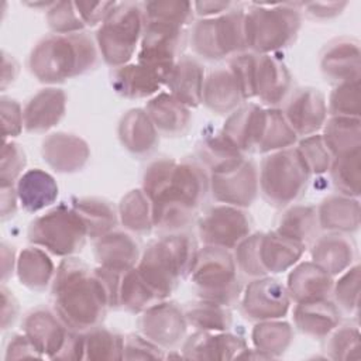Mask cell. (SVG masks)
<instances>
[{"mask_svg":"<svg viewBox=\"0 0 361 361\" xmlns=\"http://www.w3.org/2000/svg\"><path fill=\"white\" fill-rule=\"evenodd\" d=\"M310 171L298 148H283L262 159L258 172L259 190L276 207L286 206L303 196Z\"/></svg>","mask_w":361,"mask_h":361,"instance_id":"obj_7","label":"cell"},{"mask_svg":"<svg viewBox=\"0 0 361 361\" xmlns=\"http://www.w3.org/2000/svg\"><path fill=\"white\" fill-rule=\"evenodd\" d=\"M17 190L14 185H1V217L3 220L7 216H13L17 210Z\"/></svg>","mask_w":361,"mask_h":361,"instance_id":"obj_61","label":"cell"},{"mask_svg":"<svg viewBox=\"0 0 361 361\" xmlns=\"http://www.w3.org/2000/svg\"><path fill=\"white\" fill-rule=\"evenodd\" d=\"M183 313L188 324L200 331H227L233 323L231 313L226 306L203 299L188 303Z\"/></svg>","mask_w":361,"mask_h":361,"instance_id":"obj_42","label":"cell"},{"mask_svg":"<svg viewBox=\"0 0 361 361\" xmlns=\"http://www.w3.org/2000/svg\"><path fill=\"white\" fill-rule=\"evenodd\" d=\"M197 254L196 241L186 233H171L151 241L138 261V272L166 299L179 281L189 276Z\"/></svg>","mask_w":361,"mask_h":361,"instance_id":"obj_4","label":"cell"},{"mask_svg":"<svg viewBox=\"0 0 361 361\" xmlns=\"http://www.w3.org/2000/svg\"><path fill=\"white\" fill-rule=\"evenodd\" d=\"M340 309L327 299L296 303L293 309L295 326L306 336L327 337L340 324Z\"/></svg>","mask_w":361,"mask_h":361,"instance_id":"obj_28","label":"cell"},{"mask_svg":"<svg viewBox=\"0 0 361 361\" xmlns=\"http://www.w3.org/2000/svg\"><path fill=\"white\" fill-rule=\"evenodd\" d=\"M334 299L337 307L343 309L347 313H353L358 309V296H360V267L354 265L345 269V274L333 283Z\"/></svg>","mask_w":361,"mask_h":361,"instance_id":"obj_52","label":"cell"},{"mask_svg":"<svg viewBox=\"0 0 361 361\" xmlns=\"http://www.w3.org/2000/svg\"><path fill=\"white\" fill-rule=\"evenodd\" d=\"M290 305L286 288L272 278H257L245 288L241 312L251 320H276L283 317Z\"/></svg>","mask_w":361,"mask_h":361,"instance_id":"obj_15","label":"cell"},{"mask_svg":"<svg viewBox=\"0 0 361 361\" xmlns=\"http://www.w3.org/2000/svg\"><path fill=\"white\" fill-rule=\"evenodd\" d=\"M282 113L296 135L307 137L324 126L327 103L319 89L302 87L295 90Z\"/></svg>","mask_w":361,"mask_h":361,"instance_id":"obj_18","label":"cell"},{"mask_svg":"<svg viewBox=\"0 0 361 361\" xmlns=\"http://www.w3.org/2000/svg\"><path fill=\"white\" fill-rule=\"evenodd\" d=\"M265 110L250 103L231 113L223 127V133L241 152H257L262 134Z\"/></svg>","mask_w":361,"mask_h":361,"instance_id":"obj_26","label":"cell"},{"mask_svg":"<svg viewBox=\"0 0 361 361\" xmlns=\"http://www.w3.org/2000/svg\"><path fill=\"white\" fill-rule=\"evenodd\" d=\"M247 348L243 337L226 331H200L186 338L183 343V358L193 360H231Z\"/></svg>","mask_w":361,"mask_h":361,"instance_id":"obj_19","label":"cell"},{"mask_svg":"<svg viewBox=\"0 0 361 361\" xmlns=\"http://www.w3.org/2000/svg\"><path fill=\"white\" fill-rule=\"evenodd\" d=\"M94 257L100 267L127 271L138 264L140 250L137 241L127 233L110 231L97 238Z\"/></svg>","mask_w":361,"mask_h":361,"instance_id":"obj_29","label":"cell"},{"mask_svg":"<svg viewBox=\"0 0 361 361\" xmlns=\"http://www.w3.org/2000/svg\"><path fill=\"white\" fill-rule=\"evenodd\" d=\"M209 188L210 179L197 162H178L166 157L151 162L144 172L142 190L151 202L154 227L169 233L185 228Z\"/></svg>","mask_w":361,"mask_h":361,"instance_id":"obj_1","label":"cell"},{"mask_svg":"<svg viewBox=\"0 0 361 361\" xmlns=\"http://www.w3.org/2000/svg\"><path fill=\"white\" fill-rule=\"evenodd\" d=\"M360 149L333 158L330 165V173L334 186L348 197L360 196Z\"/></svg>","mask_w":361,"mask_h":361,"instance_id":"obj_48","label":"cell"},{"mask_svg":"<svg viewBox=\"0 0 361 361\" xmlns=\"http://www.w3.org/2000/svg\"><path fill=\"white\" fill-rule=\"evenodd\" d=\"M97 62V48L87 32L51 34L30 55L32 75L44 83H56L90 71Z\"/></svg>","mask_w":361,"mask_h":361,"instance_id":"obj_3","label":"cell"},{"mask_svg":"<svg viewBox=\"0 0 361 361\" xmlns=\"http://www.w3.org/2000/svg\"><path fill=\"white\" fill-rule=\"evenodd\" d=\"M244 100L241 86L233 69L219 68L213 71L203 83L202 103L216 113H227Z\"/></svg>","mask_w":361,"mask_h":361,"instance_id":"obj_30","label":"cell"},{"mask_svg":"<svg viewBox=\"0 0 361 361\" xmlns=\"http://www.w3.org/2000/svg\"><path fill=\"white\" fill-rule=\"evenodd\" d=\"M197 230L204 245L231 250L248 237L251 220L241 207L217 204L200 217Z\"/></svg>","mask_w":361,"mask_h":361,"instance_id":"obj_12","label":"cell"},{"mask_svg":"<svg viewBox=\"0 0 361 361\" xmlns=\"http://www.w3.org/2000/svg\"><path fill=\"white\" fill-rule=\"evenodd\" d=\"M166 358L164 348L148 340L145 336L128 334L124 337L123 360H162Z\"/></svg>","mask_w":361,"mask_h":361,"instance_id":"obj_55","label":"cell"},{"mask_svg":"<svg viewBox=\"0 0 361 361\" xmlns=\"http://www.w3.org/2000/svg\"><path fill=\"white\" fill-rule=\"evenodd\" d=\"M52 300L56 314L76 331L100 326L110 307L109 295L97 274L78 258H65L52 279Z\"/></svg>","mask_w":361,"mask_h":361,"instance_id":"obj_2","label":"cell"},{"mask_svg":"<svg viewBox=\"0 0 361 361\" xmlns=\"http://www.w3.org/2000/svg\"><path fill=\"white\" fill-rule=\"evenodd\" d=\"M18 202L24 210L35 213L52 204L58 197L55 179L42 169H30L16 183Z\"/></svg>","mask_w":361,"mask_h":361,"instance_id":"obj_32","label":"cell"},{"mask_svg":"<svg viewBox=\"0 0 361 361\" xmlns=\"http://www.w3.org/2000/svg\"><path fill=\"white\" fill-rule=\"evenodd\" d=\"M298 135L288 124L283 113L276 109L265 110V120L257 152H274L289 148Z\"/></svg>","mask_w":361,"mask_h":361,"instance_id":"obj_45","label":"cell"},{"mask_svg":"<svg viewBox=\"0 0 361 361\" xmlns=\"http://www.w3.org/2000/svg\"><path fill=\"white\" fill-rule=\"evenodd\" d=\"M87 237L79 214L66 204L49 210L31 221L28 240L55 255L69 257L82 250Z\"/></svg>","mask_w":361,"mask_h":361,"instance_id":"obj_10","label":"cell"},{"mask_svg":"<svg viewBox=\"0 0 361 361\" xmlns=\"http://www.w3.org/2000/svg\"><path fill=\"white\" fill-rule=\"evenodd\" d=\"M298 149L302 154L310 173H323L329 171L333 158L326 148L322 135L313 134L305 137L300 141Z\"/></svg>","mask_w":361,"mask_h":361,"instance_id":"obj_53","label":"cell"},{"mask_svg":"<svg viewBox=\"0 0 361 361\" xmlns=\"http://www.w3.org/2000/svg\"><path fill=\"white\" fill-rule=\"evenodd\" d=\"M89 154L87 144L73 134L55 133L42 142V157L56 172L79 171L86 164Z\"/></svg>","mask_w":361,"mask_h":361,"instance_id":"obj_22","label":"cell"},{"mask_svg":"<svg viewBox=\"0 0 361 361\" xmlns=\"http://www.w3.org/2000/svg\"><path fill=\"white\" fill-rule=\"evenodd\" d=\"M347 6V1H334V3H300V7L306 8V13L313 18L326 20L333 18L341 13Z\"/></svg>","mask_w":361,"mask_h":361,"instance_id":"obj_59","label":"cell"},{"mask_svg":"<svg viewBox=\"0 0 361 361\" xmlns=\"http://www.w3.org/2000/svg\"><path fill=\"white\" fill-rule=\"evenodd\" d=\"M305 250V244L285 237L276 230L258 235V257L265 275L289 269L299 261Z\"/></svg>","mask_w":361,"mask_h":361,"instance_id":"obj_24","label":"cell"},{"mask_svg":"<svg viewBox=\"0 0 361 361\" xmlns=\"http://www.w3.org/2000/svg\"><path fill=\"white\" fill-rule=\"evenodd\" d=\"M158 131L147 111L133 109L127 111L118 124V137L126 149L137 155L151 152L158 144Z\"/></svg>","mask_w":361,"mask_h":361,"instance_id":"obj_33","label":"cell"},{"mask_svg":"<svg viewBox=\"0 0 361 361\" xmlns=\"http://www.w3.org/2000/svg\"><path fill=\"white\" fill-rule=\"evenodd\" d=\"M145 111L154 123L157 131L168 137L185 134L192 118L189 107L165 92L152 97L148 102Z\"/></svg>","mask_w":361,"mask_h":361,"instance_id":"obj_31","label":"cell"},{"mask_svg":"<svg viewBox=\"0 0 361 361\" xmlns=\"http://www.w3.org/2000/svg\"><path fill=\"white\" fill-rule=\"evenodd\" d=\"M142 336L161 348L179 345L186 333V317L183 309L175 302L161 300L142 312L140 320Z\"/></svg>","mask_w":361,"mask_h":361,"instance_id":"obj_14","label":"cell"},{"mask_svg":"<svg viewBox=\"0 0 361 361\" xmlns=\"http://www.w3.org/2000/svg\"><path fill=\"white\" fill-rule=\"evenodd\" d=\"M333 289V276L314 262H302L288 276L286 290L295 303L326 299Z\"/></svg>","mask_w":361,"mask_h":361,"instance_id":"obj_25","label":"cell"},{"mask_svg":"<svg viewBox=\"0 0 361 361\" xmlns=\"http://www.w3.org/2000/svg\"><path fill=\"white\" fill-rule=\"evenodd\" d=\"M323 75L334 82L360 80V42L354 38H337L324 48L320 61Z\"/></svg>","mask_w":361,"mask_h":361,"instance_id":"obj_20","label":"cell"},{"mask_svg":"<svg viewBox=\"0 0 361 361\" xmlns=\"http://www.w3.org/2000/svg\"><path fill=\"white\" fill-rule=\"evenodd\" d=\"M319 226L317 209L314 206L296 204L288 209L276 226V231L285 237L307 244L314 238Z\"/></svg>","mask_w":361,"mask_h":361,"instance_id":"obj_41","label":"cell"},{"mask_svg":"<svg viewBox=\"0 0 361 361\" xmlns=\"http://www.w3.org/2000/svg\"><path fill=\"white\" fill-rule=\"evenodd\" d=\"M86 360H123L124 337L104 327H93L83 333Z\"/></svg>","mask_w":361,"mask_h":361,"instance_id":"obj_46","label":"cell"},{"mask_svg":"<svg viewBox=\"0 0 361 361\" xmlns=\"http://www.w3.org/2000/svg\"><path fill=\"white\" fill-rule=\"evenodd\" d=\"M23 333L31 340L37 350L44 355L56 360L65 347L72 329L49 309L31 310L23 323Z\"/></svg>","mask_w":361,"mask_h":361,"instance_id":"obj_17","label":"cell"},{"mask_svg":"<svg viewBox=\"0 0 361 361\" xmlns=\"http://www.w3.org/2000/svg\"><path fill=\"white\" fill-rule=\"evenodd\" d=\"M251 96L264 104L281 103L290 89V75L283 62L272 54H254L251 63Z\"/></svg>","mask_w":361,"mask_h":361,"instance_id":"obj_16","label":"cell"},{"mask_svg":"<svg viewBox=\"0 0 361 361\" xmlns=\"http://www.w3.org/2000/svg\"><path fill=\"white\" fill-rule=\"evenodd\" d=\"M17 275L23 285L31 290H44L54 279V262L38 247H28L17 259Z\"/></svg>","mask_w":361,"mask_h":361,"instance_id":"obj_39","label":"cell"},{"mask_svg":"<svg viewBox=\"0 0 361 361\" xmlns=\"http://www.w3.org/2000/svg\"><path fill=\"white\" fill-rule=\"evenodd\" d=\"M251 337L255 350L269 358H275L288 350L293 338V331L290 324L285 322L264 320L254 327Z\"/></svg>","mask_w":361,"mask_h":361,"instance_id":"obj_43","label":"cell"},{"mask_svg":"<svg viewBox=\"0 0 361 361\" xmlns=\"http://www.w3.org/2000/svg\"><path fill=\"white\" fill-rule=\"evenodd\" d=\"M197 296L226 307L238 302L241 285L237 276V265L231 252L221 247L204 245L197 250L189 274Z\"/></svg>","mask_w":361,"mask_h":361,"instance_id":"obj_6","label":"cell"},{"mask_svg":"<svg viewBox=\"0 0 361 361\" xmlns=\"http://www.w3.org/2000/svg\"><path fill=\"white\" fill-rule=\"evenodd\" d=\"M327 340V351L333 360L360 358V330L357 326H337Z\"/></svg>","mask_w":361,"mask_h":361,"instance_id":"obj_49","label":"cell"},{"mask_svg":"<svg viewBox=\"0 0 361 361\" xmlns=\"http://www.w3.org/2000/svg\"><path fill=\"white\" fill-rule=\"evenodd\" d=\"M361 121L360 117L331 116L324 123L322 135L331 158L358 151L361 147Z\"/></svg>","mask_w":361,"mask_h":361,"instance_id":"obj_37","label":"cell"},{"mask_svg":"<svg viewBox=\"0 0 361 361\" xmlns=\"http://www.w3.org/2000/svg\"><path fill=\"white\" fill-rule=\"evenodd\" d=\"M299 3H251L244 14L247 49L271 54L289 47L300 27Z\"/></svg>","mask_w":361,"mask_h":361,"instance_id":"obj_5","label":"cell"},{"mask_svg":"<svg viewBox=\"0 0 361 361\" xmlns=\"http://www.w3.org/2000/svg\"><path fill=\"white\" fill-rule=\"evenodd\" d=\"M142 8L145 23L185 28L193 20V3L189 1H147Z\"/></svg>","mask_w":361,"mask_h":361,"instance_id":"obj_47","label":"cell"},{"mask_svg":"<svg viewBox=\"0 0 361 361\" xmlns=\"http://www.w3.org/2000/svg\"><path fill=\"white\" fill-rule=\"evenodd\" d=\"M145 17L142 3H117L96 34L99 51L113 68L127 65L142 37Z\"/></svg>","mask_w":361,"mask_h":361,"instance_id":"obj_8","label":"cell"},{"mask_svg":"<svg viewBox=\"0 0 361 361\" xmlns=\"http://www.w3.org/2000/svg\"><path fill=\"white\" fill-rule=\"evenodd\" d=\"M197 155L202 164L210 168L212 172L245 159L244 152H241L223 131L202 137L197 145Z\"/></svg>","mask_w":361,"mask_h":361,"instance_id":"obj_40","label":"cell"},{"mask_svg":"<svg viewBox=\"0 0 361 361\" xmlns=\"http://www.w3.org/2000/svg\"><path fill=\"white\" fill-rule=\"evenodd\" d=\"M210 189L213 197L235 207L250 206L259 190L258 169L252 161L243 159L231 166L212 172Z\"/></svg>","mask_w":361,"mask_h":361,"instance_id":"obj_13","label":"cell"},{"mask_svg":"<svg viewBox=\"0 0 361 361\" xmlns=\"http://www.w3.org/2000/svg\"><path fill=\"white\" fill-rule=\"evenodd\" d=\"M47 20L54 34H72L85 28L75 3L71 1H54L47 8Z\"/></svg>","mask_w":361,"mask_h":361,"instance_id":"obj_51","label":"cell"},{"mask_svg":"<svg viewBox=\"0 0 361 361\" xmlns=\"http://www.w3.org/2000/svg\"><path fill=\"white\" fill-rule=\"evenodd\" d=\"M161 300L164 299L141 276L137 267L121 274L117 289L116 307H121L131 313H142Z\"/></svg>","mask_w":361,"mask_h":361,"instance_id":"obj_36","label":"cell"},{"mask_svg":"<svg viewBox=\"0 0 361 361\" xmlns=\"http://www.w3.org/2000/svg\"><path fill=\"white\" fill-rule=\"evenodd\" d=\"M319 226L331 233H351L360 226V203L348 196H330L317 209Z\"/></svg>","mask_w":361,"mask_h":361,"instance_id":"obj_34","label":"cell"},{"mask_svg":"<svg viewBox=\"0 0 361 361\" xmlns=\"http://www.w3.org/2000/svg\"><path fill=\"white\" fill-rule=\"evenodd\" d=\"M71 207L79 214L86 226L87 237L99 238L117 224V213L114 206L100 197H73Z\"/></svg>","mask_w":361,"mask_h":361,"instance_id":"obj_38","label":"cell"},{"mask_svg":"<svg viewBox=\"0 0 361 361\" xmlns=\"http://www.w3.org/2000/svg\"><path fill=\"white\" fill-rule=\"evenodd\" d=\"M327 113L331 116L360 117V80L338 83L330 94Z\"/></svg>","mask_w":361,"mask_h":361,"instance_id":"obj_50","label":"cell"},{"mask_svg":"<svg viewBox=\"0 0 361 361\" xmlns=\"http://www.w3.org/2000/svg\"><path fill=\"white\" fill-rule=\"evenodd\" d=\"M234 6V3L231 1H197L193 3V8L195 13L197 16H203V17H217L223 13H226L227 10H230Z\"/></svg>","mask_w":361,"mask_h":361,"instance_id":"obj_60","label":"cell"},{"mask_svg":"<svg viewBox=\"0 0 361 361\" xmlns=\"http://www.w3.org/2000/svg\"><path fill=\"white\" fill-rule=\"evenodd\" d=\"M116 4L117 1H76L75 7L85 25H96L107 18Z\"/></svg>","mask_w":361,"mask_h":361,"instance_id":"obj_57","label":"cell"},{"mask_svg":"<svg viewBox=\"0 0 361 361\" xmlns=\"http://www.w3.org/2000/svg\"><path fill=\"white\" fill-rule=\"evenodd\" d=\"M110 79L114 92L127 99L149 97L166 82L161 73L141 63H128L114 68Z\"/></svg>","mask_w":361,"mask_h":361,"instance_id":"obj_23","label":"cell"},{"mask_svg":"<svg viewBox=\"0 0 361 361\" xmlns=\"http://www.w3.org/2000/svg\"><path fill=\"white\" fill-rule=\"evenodd\" d=\"M354 244L347 237L336 233L319 238L312 248L313 262L327 271L331 276L351 267L354 259Z\"/></svg>","mask_w":361,"mask_h":361,"instance_id":"obj_35","label":"cell"},{"mask_svg":"<svg viewBox=\"0 0 361 361\" xmlns=\"http://www.w3.org/2000/svg\"><path fill=\"white\" fill-rule=\"evenodd\" d=\"M65 92L55 87L39 90L23 110L24 128L28 133H45L52 128L65 114Z\"/></svg>","mask_w":361,"mask_h":361,"instance_id":"obj_21","label":"cell"},{"mask_svg":"<svg viewBox=\"0 0 361 361\" xmlns=\"http://www.w3.org/2000/svg\"><path fill=\"white\" fill-rule=\"evenodd\" d=\"M4 358H42V354L37 350L31 340L24 333H21L14 334L13 338L8 341Z\"/></svg>","mask_w":361,"mask_h":361,"instance_id":"obj_58","label":"cell"},{"mask_svg":"<svg viewBox=\"0 0 361 361\" xmlns=\"http://www.w3.org/2000/svg\"><path fill=\"white\" fill-rule=\"evenodd\" d=\"M188 39L186 28L145 23L141 47L137 54V63L148 66L168 79L173 65L182 56Z\"/></svg>","mask_w":361,"mask_h":361,"instance_id":"obj_11","label":"cell"},{"mask_svg":"<svg viewBox=\"0 0 361 361\" xmlns=\"http://www.w3.org/2000/svg\"><path fill=\"white\" fill-rule=\"evenodd\" d=\"M27 164L25 154L20 144L14 141H4L1 151V185H14L23 175V169Z\"/></svg>","mask_w":361,"mask_h":361,"instance_id":"obj_54","label":"cell"},{"mask_svg":"<svg viewBox=\"0 0 361 361\" xmlns=\"http://www.w3.org/2000/svg\"><path fill=\"white\" fill-rule=\"evenodd\" d=\"M244 14L245 10L234 4L217 17L197 21L190 34L195 52L210 61L243 54L247 49Z\"/></svg>","mask_w":361,"mask_h":361,"instance_id":"obj_9","label":"cell"},{"mask_svg":"<svg viewBox=\"0 0 361 361\" xmlns=\"http://www.w3.org/2000/svg\"><path fill=\"white\" fill-rule=\"evenodd\" d=\"M1 121H3V137H16L24 127L23 109L21 106L6 96L1 97Z\"/></svg>","mask_w":361,"mask_h":361,"instance_id":"obj_56","label":"cell"},{"mask_svg":"<svg viewBox=\"0 0 361 361\" xmlns=\"http://www.w3.org/2000/svg\"><path fill=\"white\" fill-rule=\"evenodd\" d=\"M203 83V66L190 56H180L173 65L165 86L169 89V94L190 109L202 103Z\"/></svg>","mask_w":361,"mask_h":361,"instance_id":"obj_27","label":"cell"},{"mask_svg":"<svg viewBox=\"0 0 361 361\" xmlns=\"http://www.w3.org/2000/svg\"><path fill=\"white\" fill-rule=\"evenodd\" d=\"M118 212L123 226L130 231L145 234L154 227L151 202L142 189L128 192L121 199Z\"/></svg>","mask_w":361,"mask_h":361,"instance_id":"obj_44","label":"cell"}]
</instances>
